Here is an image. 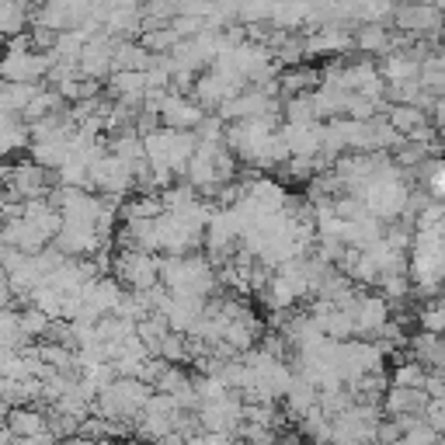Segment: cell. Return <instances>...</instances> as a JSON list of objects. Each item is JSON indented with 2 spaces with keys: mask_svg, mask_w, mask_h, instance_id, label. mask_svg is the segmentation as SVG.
<instances>
[{
  "mask_svg": "<svg viewBox=\"0 0 445 445\" xmlns=\"http://www.w3.org/2000/svg\"><path fill=\"white\" fill-rule=\"evenodd\" d=\"M435 192H445V167H438V174H435Z\"/></svg>",
  "mask_w": 445,
  "mask_h": 445,
  "instance_id": "1",
  "label": "cell"
}]
</instances>
